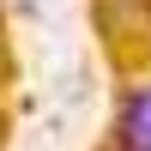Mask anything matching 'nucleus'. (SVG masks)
Segmentation results:
<instances>
[{"instance_id":"nucleus-1","label":"nucleus","mask_w":151,"mask_h":151,"mask_svg":"<svg viewBox=\"0 0 151 151\" xmlns=\"http://www.w3.org/2000/svg\"><path fill=\"white\" fill-rule=\"evenodd\" d=\"M115 151H151V85H127L115 109Z\"/></svg>"},{"instance_id":"nucleus-2","label":"nucleus","mask_w":151,"mask_h":151,"mask_svg":"<svg viewBox=\"0 0 151 151\" xmlns=\"http://www.w3.org/2000/svg\"><path fill=\"white\" fill-rule=\"evenodd\" d=\"M97 24H103L109 42L151 36V0H97Z\"/></svg>"}]
</instances>
